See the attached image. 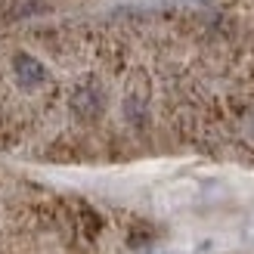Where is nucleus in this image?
<instances>
[{
    "mask_svg": "<svg viewBox=\"0 0 254 254\" xmlns=\"http://www.w3.org/2000/svg\"><path fill=\"white\" fill-rule=\"evenodd\" d=\"M12 78L22 90H37V87L47 84V65L41 59H34L31 53H16L12 56Z\"/></svg>",
    "mask_w": 254,
    "mask_h": 254,
    "instance_id": "obj_1",
    "label": "nucleus"
},
{
    "mask_svg": "<svg viewBox=\"0 0 254 254\" xmlns=\"http://www.w3.org/2000/svg\"><path fill=\"white\" fill-rule=\"evenodd\" d=\"M106 109V93L99 90L96 84H81L78 90L71 93V112L81 121H96Z\"/></svg>",
    "mask_w": 254,
    "mask_h": 254,
    "instance_id": "obj_2",
    "label": "nucleus"
}]
</instances>
